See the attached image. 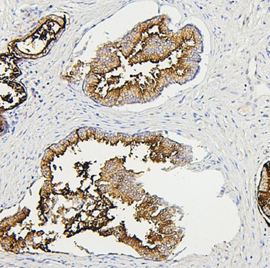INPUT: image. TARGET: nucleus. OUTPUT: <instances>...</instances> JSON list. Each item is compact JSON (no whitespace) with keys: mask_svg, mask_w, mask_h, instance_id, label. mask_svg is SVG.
<instances>
[{"mask_svg":"<svg viewBox=\"0 0 270 268\" xmlns=\"http://www.w3.org/2000/svg\"><path fill=\"white\" fill-rule=\"evenodd\" d=\"M42 173L47 179H51V171L48 165H42Z\"/></svg>","mask_w":270,"mask_h":268,"instance_id":"obj_3","label":"nucleus"},{"mask_svg":"<svg viewBox=\"0 0 270 268\" xmlns=\"http://www.w3.org/2000/svg\"><path fill=\"white\" fill-rule=\"evenodd\" d=\"M87 128H80L79 130H77V134L79 135V138L81 140H84L87 138Z\"/></svg>","mask_w":270,"mask_h":268,"instance_id":"obj_4","label":"nucleus"},{"mask_svg":"<svg viewBox=\"0 0 270 268\" xmlns=\"http://www.w3.org/2000/svg\"><path fill=\"white\" fill-rule=\"evenodd\" d=\"M55 22H56L57 24L60 25V26H61V27H63L64 24H65V21H64V20H63V18H61V17H57L56 20H55Z\"/></svg>","mask_w":270,"mask_h":268,"instance_id":"obj_5","label":"nucleus"},{"mask_svg":"<svg viewBox=\"0 0 270 268\" xmlns=\"http://www.w3.org/2000/svg\"><path fill=\"white\" fill-rule=\"evenodd\" d=\"M54 155H55V153H54L50 148H48V149H46V151H45V154H44L43 155V160L45 161V162L50 163V162L53 159Z\"/></svg>","mask_w":270,"mask_h":268,"instance_id":"obj_2","label":"nucleus"},{"mask_svg":"<svg viewBox=\"0 0 270 268\" xmlns=\"http://www.w3.org/2000/svg\"><path fill=\"white\" fill-rule=\"evenodd\" d=\"M66 147H67V145H66L63 141H62L58 143V144L51 145L50 147V148L55 154L60 155V154H62V153H63V152H65Z\"/></svg>","mask_w":270,"mask_h":268,"instance_id":"obj_1","label":"nucleus"}]
</instances>
